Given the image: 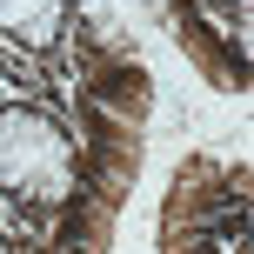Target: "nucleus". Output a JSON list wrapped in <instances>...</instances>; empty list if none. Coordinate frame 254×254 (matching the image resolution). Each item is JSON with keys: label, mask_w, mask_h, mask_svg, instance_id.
I'll return each mask as SVG.
<instances>
[{"label": "nucleus", "mask_w": 254, "mask_h": 254, "mask_svg": "<svg viewBox=\"0 0 254 254\" xmlns=\"http://www.w3.org/2000/svg\"><path fill=\"white\" fill-rule=\"evenodd\" d=\"M80 194V134L40 94H0V214L47 234Z\"/></svg>", "instance_id": "f257e3e1"}, {"label": "nucleus", "mask_w": 254, "mask_h": 254, "mask_svg": "<svg viewBox=\"0 0 254 254\" xmlns=\"http://www.w3.org/2000/svg\"><path fill=\"white\" fill-rule=\"evenodd\" d=\"M0 54L34 74H61L74 54V0H0Z\"/></svg>", "instance_id": "f03ea898"}, {"label": "nucleus", "mask_w": 254, "mask_h": 254, "mask_svg": "<svg viewBox=\"0 0 254 254\" xmlns=\"http://www.w3.org/2000/svg\"><path fill=\"white\" fill-rule=\"evenodd\" d=\"M167 0H74V34L107 40V47H134L140 27L161 20Z\"/></svg>", "instance_id": "7ed1b4c3"}, {"label": "nucleus", "mask_w": 254, "mask_h": 254, "mask_svg": "<svg viewBox=\"0 0 254 254\" xmlns=\"http://www.w3.org/2000/svg\"><path fill=\"white\" fill-rule=\"evenodd\" d=\"M0 254H34V234H27V228H13L7 214H0Z\"/></svg>", "instance_id": "20e7f679"}]
</instances>
